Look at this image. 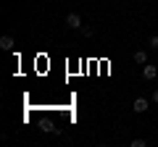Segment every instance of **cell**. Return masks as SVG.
<instances>
[{"instance_id":"1","label":"cell","mask_w":158,"mask_h":147,"mask_svg":"<svg viewBox=\"0 0 158 147\" xmlns=\"http://www.w3.org/2000/svg\"><path fill=\"white\" fill-rule=\"evenodd\" d=\"M63 24H66L69 29H82V26H85V24H82V16H79L77 11L66 13V21H63Z\"/></svg>"},{"instance_id":"2","label":"cell","mask_w":158,"mask_h":147,"mask_svg":"<svg viewBox=\"0 0 158 147\" xmlns=\"http://www.w3.org/2000/svg\"><path fill=\"white\" fill-rule=\"evenodd\" d=\"M156 76H158V66L145 63V66H142V79L145 81H156Z\"/></svg>"},{"instance_id":"3","label":"cell","mask_w":158,"mask_h":147,"mask_svg":"<svg viewBox=\"0 0 158 147\" xmlns=\"http://www.w3.org/2000/svg\"><path fill=\"white\" fill-rule=\"evenodd\" d=\"M150 102L153 100H148V97H137V100L132 102V110H135V113H145L148 108H150Z\"/></svg>"},{"instance_id":"4","label":"cell","mask_w":158,"mask_h":147,"mask_svg":"<svg viewBox=\"0 0 158 147\" xmlns=\"http://www.w3.org/2000/svg\"><path fill=\"white\" fill-rule=\"evenodd\" d=\"M132 61H135L137 66H145V63H148V50H135V55H132Z\"/></svg>"},{"instance_id":"5","label":"cell","mask_w":158,"mask_h":147,"mask_svg":"<svg viewBox=\"0 0 158 147\" xmlns=\"http://www.w3.org/2000/svg\"><path fill=\"white\" fill-rule=\"evenodd\" d=\"M0 47H3V50H13V37L11 34H3V37H0Z\"/></svg>"},{"instance_id":"6","label":"cell","mask_w":158,"mask_h":147,"mask_svg":"<svg viewBox=\"0 0 158 147\" xmlns=\"http://www.w3.org/2000/svg\"><path fill=\"white\" fill-rule=\"evenodd\" d=\"M148 50H158V34H150L148 37Z\"/></svg>"},{"instance_id":"7","label":"cell","mask_w":158,"mask_h":147,"mask_svg":"<svg viewBox=\"0 0 158 147\" xmlns=\"http://www.w3.org/2000/svg\"><path fill=\"white\" fill-rule=\"evenodd\" d=\"M82 34H85V37H92L95 32H92V26H82Z\"/></svg>"},{"instance_id":"8","label":"cell","mask_w":158,"mask_h":147,"mask_svg":"<svg viewBox=\"0 0 158 147\" xmlns=\"http://www.w3.org/2000/svg\"><path fill=\"white\" fill-rule=\"evenodd\" d=\"M145 145H148L145 139H132V147H145Z\"/></svg>"},{"instance_id":"9","label":"cell","mask_w":158,"mask_h":147,"mask_svg":"<svg viewBox=\"0 0 158 147\" xmlns=\"http://www.w3.org/2000/svg\"><path fill=\"white\" fill-rule=\"evenodd\" d=\"M150 100H153V102H156V105H158V89H153V95H150Z\"/></svg>"}]
</instances>
